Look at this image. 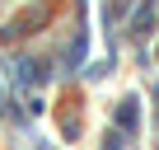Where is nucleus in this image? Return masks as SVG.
Masks as SVG:
<instances>
[{"mask_svg": "<svg viewBox=\"0 0 159 150\" xmlns=\"http://www.w3.org/2000/svg\"><path fill=\"white\" fill-rule=\"evenodd\" d=\"M122 127H126V131L136 127V103H126V108H122Z\"/></svg>", "mask_w": 159, "mask_h": 150, "instance_id": "f257e3e1", "label": "nucleus"}]
</instances>
